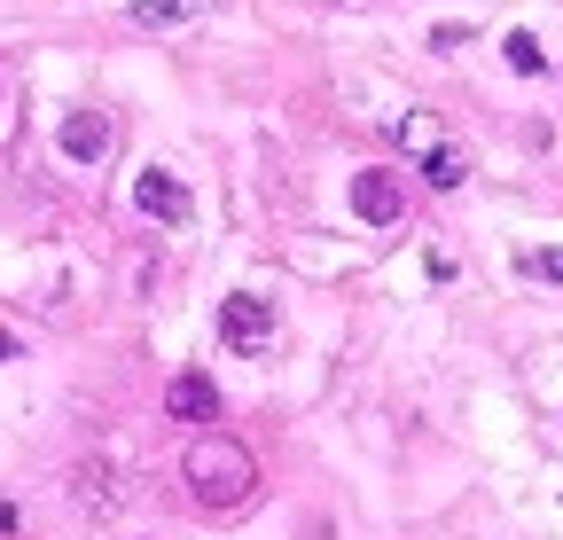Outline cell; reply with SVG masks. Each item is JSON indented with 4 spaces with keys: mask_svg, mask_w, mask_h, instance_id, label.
Instances as JSON below:
<instances>
[{
    "mask_svg": "<svg viewBox=\"0 0 563 540\" xmlns=\"http://www.w3.org/2000/svg\"><path fill=\"white\" fill-rule=\"evenodd\" d=\"M180 478L196 486L203 509H243V502L258 494V462H251V447H235L228 431H203V439L188 447V462H180Z\"/></svg>",
    "mask_w": 563,
    "mask_h": 540,
    "instance_id": "obj_1",
    "label": "cell"
},
{
    "mask_svg": "<svg viewBox=\"0 0 563 540\" xmlns=\"http://www.w3.org/2000/svg\"><path fill=\"white\" fill-rule=\"evenodd\" d=\"M422 180H431V188H462V180H470V157L446 142V150H431V157H422Z\"/></svg>",
    "mask_w": 563,
    "mask_h": 540,
    "instance_id": "obj_7",
    "label": "cell"
},
{
    "mask_svg": "<svg viewBox=\"0 0 563 540\" xmlns=\"http://www.w3.org/2000/svg\"><path fill=\"white\" fill-rule=\"evenodd\" d=\"M165 416H173V423H211V416H220V392H211V376L180 368V376L165 384Z\"/></svg>",
    "mask_w": 563,
    "mask_h": 540,
    "instance_id": "obj_5",
    "label": "cell"
},
{
    "mask_svg": "<svg viewBox=\"0 0 563 540\" xmlns=\"http://www.w3.org/2000/svg\"><path fill=\"white\" fill-rule=\"evenodd\" d=\"M133 205L150 212V220H173V228H180V220H188V188H180L173 173H141V180H133Z\"/></svg>",
    "mask_w": 563,
    "mask_h": 540,
    "instance_id": "obj_6",
    "label": "cell"
},
{
    "mask_svg": "<svg viewBox=\"0 0 563 540\" xmlns=\"http://www.w3.org/2000/svg\"><path fill=\"white\" fill-rule=\"evenodd\" d=\"M110 150H118V125H110V110H70V118H63V157L102 165Z\"/></svg>",
    "mask_w": 563,
    "mask_h": 540,
    "instance_id": "obj_3",
    "label": "cell"
},
{
    "mask_svg": "<svg viewBox=\"0 0 563 540\" xmlns=\"http://www.w3.org/2000/svg\"><path fill=\"white\" fill-rule=\"evenodd\" d=\"M180 16H188V0H133V24H150V32H165Z\"/></svg>",
    "mask_w": 563,
    "mask_h": 540,
    "instance_id": "obj_10",
    "label": "cell"
},
{
    "mask_svg": "<svg viewBox=\"0 0 563 540\" xmlns=\"http://www.w3.org/2000/svg\"><path fill=\"white\" fill-rule=\"evenodd\" d=\"M352 212H361L368 228H399V212H407V188H399L391 173H361V180H352Z\"/></svg>",
    "mask_w": 563,
    "mask_h": 540,
    "instance_id": "obj_4",
    "label": "cell"
},
{
    "mask_svg": "<svg viewBox=\"0 0 563 540\" xmlns=\"http://www.w3.org/2000/svg\"><path fill=\"white\" fill-rule=\"evenodd\" d=\"M399 142L415 157H431V150H446V133H439V118H399Z\"/></svg>",
    "mask_w": 563,
    "mask_h": 540,
    "instance_id": "obj_9",
    "label": "cell"
},
{
    "mask_svg": "<svg viewBox=\"0 0 563 540\" xmlns=\"http://www.w3.org/2000/svg\"><path fill=\"white\" fill-rule=\"evenodd\" d=\"M220 337H228L235 353H266V345H274V306L251 298V290H235V298L220 306Z\"/></svg>",
    "mask_w": 563,
    "mask_h": 540,
    "instance_id": "obj_2",
    "label": "cell"
},
{
    "mask_svg": "<svg viewBox=\"0 0 563 540\" xmlns=\"http://www.w3.org/2000/svg\"><path fill=\"white\" fill-rule=\"evenodd\" d=\"M501 55H509V71H525V79H532V71H548V47H540L532 32H509V40H501Z\"/></svg>",
    "mask_w": 563,
    "mask_h": 540,
    "instance_id": "obj_8",
    "label": "cell"
},
{
    "mask_svg": "<svg viewBox=\"0 0 563 540\" xmlns=\"http://www.w3.org/2000/svg\"><path fill=\"white\" fill-rule=\"evenodd\" d=\"M517 266H525V275H540V283H563V251H525Z\"/></svg>",
    "mask_w": 563,
    "mask_h": 540,
    "instance_id": "obj_11",
    "label": "cell"
}]
</instances>
